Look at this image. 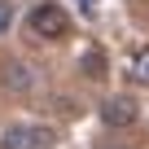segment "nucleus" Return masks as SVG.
I'll return each mask as SVG.
<instances>
[{
    "mask_svg": "<svg viewBox=\"0 0 149 149\" xmlns=\"http://www.w3.org/2000/svg\"><path fill=\"white\" fill-rule=\"evenodd\" d=\"M84 66L92 70V79H97V74L105 70V57H101V53H88V57H84Z\"/></svg>",
    "mask_w": 149,
    "mask_h": 149,
    "instance_id": "obj_6",
    "label": "nucleus"
},
{
    "mask_svg": "<svg viewBox=\"0 0 149 149\" xmlns=\"http://www.w3.org/2000/svg\"><path fill=\"white\" fill-rule=\"evenodd\" d=\"M26 31H31L35 40H66V31H70V13H66V5H57V0H40V5H31V13H26Z\"/></svg>",
    "mask_w": 149,
    "mask_h": 149,
    "instance_id": "obj_1",
    "label": "nucleus"
},
{
    "mask_svg": "<svg viewBox=\"0 0 149 149\" xmlns=\"http://www.w3.org/2000/svg\"><path fill=\"white\" fill-rule=\"evenodd\" d=\"M97 149H127V145H97Z\"/></svg>",
    "mask_w": 149,
    "mask_h": 149,
    "instance_id": "obj_8",
    "label": "nucleus"
},
{
    "mask_svg": "<svg viewBox=\"0 0 149 149\" xmlns=\"http://www.w3.org/2000/svg\"><path fill=\"white\" fill-rule=\"evenodd\" d=\"M9 22H13V5L0 0V31H9Z\"/></svg>",
    "mask_w": 149,
    "mask_h": 149,
    "instance_id": "obj_7",
    "label": "nucleus"
},
{
    "mask_svg": "<svg viewBox=\"0 0 149 149\" xmlns=\"http://www.w3.org/2000/svg\"><path fill=\"white\" fill-rule=\"evenodd\" d=\"M53 127L44 123H9L0 132V149H53Z\"/></svg>",
    "mask_w": 149,
    "mask_h": 149,
    "instance_id": "obj_2",
    "label": "nucleus"
},
{
    "mask_svg": "<svg viewBox=\"0 0 149 149\" xmlns=\"http://www.w3.org/2000/svg\"><path fill=\"white\" fill-rule=\"evenodd\" d=\"M132 79H136V84H149V48H140V53L132 57Z\"/></svg>",
    "mask_w": 149,
    "mask_h": 149,
    "instance_id": "obj_5",
    "label": "nucleus"
},
{
    "mask_svg": "<svg viewBox=\"0 0 149 149\" xmlns=\"http://www.w3.org/2000/svg\"><path fill=\"white\" fill-rule=\"evenodd\" d=\"M97 114H101V123H105V127H132L140 110H136V101H132V97H123V92H118V97H105Z\"/></svg>",
    "mask_w": 149,
    "mask_h": 149,
    "instance_id": "obj_3",
    "label": "nucleus"
},
{
    "mask_svg": "<svg viewBox=\"0 0 149 149\" xmlns=\"http://www.w3.org/2000/svg\"><path fill=\"white\" fill-rule=\"evenodd\" d=\"M40 79H35V66H26V61H9L5 66V88L9 92H31Z\"/></svg>",
    "mask_w": 149,
    "mask_h": 149,
    "instance_id": "obj_4",
    "label": "nucleus"
}]
</instances>
